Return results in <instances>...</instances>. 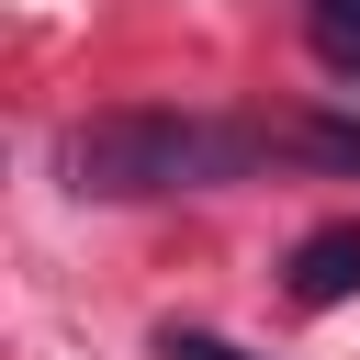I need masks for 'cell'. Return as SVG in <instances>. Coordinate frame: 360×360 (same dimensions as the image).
I'll use <instances>...</instances> for the list:
<instances>
[{
  "label": "cell",
  "instance_id": "1",
  "mask_svg": "<svg viewBox=\"0 0 360 360\" xmlns=\"http://www.w3.org/2000/svg\"><path fill=\"white\" fill-rule=\"evenodd\" d=\"M270 158L259 124H225V112H90L56 135V180L79 202H146V191H214V180H248Z\"/></svg>",
  "mask_w": 360,
  "mask_h": 360
},
{
  "label": "cell",
  "instance_id": "3",
  "mask_svg": "<svg viewBox=\"0 0 360 360\" xmlns=\"http://www.w3.org/2000/svg\"><path fill=\"white\" fill-rule=\"evenodd\" d=\"M304 34L338 79H360V0H304Z\"/></svg>",
  "mask_w": 360,
  "mask_h": 360
},
{
  "label": "cell",
  "instance_id": "2",
  "mask_svg": "<svg viewBox=\"0 0 360 360\" xmlns=\"http://www.w3.org/2000/svg\"><path fill=\"white\" fill-rule=\"evenodd\" d=\"M281 281H292V304H315V315H326V304H349V292H360V214L315 225V236L292 248V270H281Z\"/></svg>",
  "mask_w": 360,
  "mask_h": 360
},
{
  "label": "cell",
  "instance_id": "4",
  "mask_svg": "<svg viewBox=\"0 0 360 360\" xmlns=\"http://www.w3.org/2000/svg\"><path fill=\"white\" fill-rule=\"evenodd\" d=\"M158 360H248V349H236V338H214V326H169V338H158Z\"/></svg>",
  "mask_w": 360,
  "mask_h": 360
}]
</instances>
